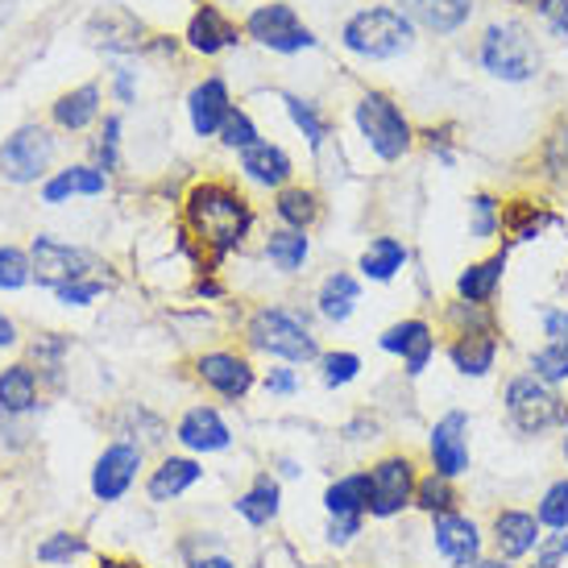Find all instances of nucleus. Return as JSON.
<instances>
[{
    "label": "nucleus",
    "mask_w": 568,
    "mask_h": 568,
    "mask_svg": "<svg viewBox=\"0 0 568 568\" xmlns=\"http://www.w3.org/2000/svg\"><path fill=\"white\" fill-rule=\"evenodd\" d=\"M183 221L187 233L200 241V250L207 253L212 266H221L233 250L245 245L253 229V204L241 195L233 183L224 179H204L187 191L183 200Z\"/></svg>",
    "instance_id": "1"
},
{
    "label": "nucleus",
    "mask_w": 568,
    "mask_h": 568,
    "mask_svg": "<svg viewBox=\"0 0 568 568\" xmlns=\"http://www.w3.org/2000/svg\"><path fill=\"white\" fill-rule=\"evenodd\" d=\"M245 341H250V348L266 353V357H278L283 365H307L324 357L312 324L300 312L278 307V303L253 307V316L245 320Z\"/></svg>",
    "instance_id": "2"
},
{
    "label": "nucleus",
    "mask_w": 568,
    "mask_h": 568,
    "mask_svg": "<svg viewBox=\"0 0 568 568\" xmlns=\"http://www.w3.org/2000/svg\"><path fill=\"white\" fill-rule=\"evenodd\" d=\"M503 410H506V424L519 432L523 440H539L548 432H560L568 424V398L539 382L531 369H519L510 374L503 386Z\"/></svg>",
    "instance_id": "3"
},
{
    "label": "nucleus",
    "mask_w": 568,
    "mask_h": 568,
    "mask_svg": "<svg viewBox=\"0 0 568 568\" xmlns=\"http://www.w3.org/2000/svg\"><path fill=\"white\" fill-rule=\"evenodd\" d=\"M341 47L357 59H374V63H386V59H398L415 47V21L410 13L395 9V4H369L362 13H353L341 30Z\"/></svg>",
    "instance_id": "4"
},
{
    "label": "nucleus",
    "mask_w": 568,
    "mask_h": 568,
    "mask_svg": "<svg viewBox=\"0 0 568 568\" xmlns=\"http://www.w3.org/2000/svg\"><path fill=\"white\" fill-rule=\"evenodd\" d=\"M477 63L503 83H531L539 75V47L523 21H489L477 38Z\"/></svg>",
    "instance_id": "5"
},
{
    "label": "nucleus",
    "mask_w": 568,
    "mask_h": 568,
    "mask_svg": "<svg viewBox=\"0 0 568 568\" xmlns=\"http://www.w3.org/2000/svg\"><path fill=\"white\" fill-rule=\"evenodd\" d=\"M353 125H357V133L365 138V145L374 150L378 162L407 159L410 150H415V142H419V133L407 121V112L398 109L395 95L386 92H365L353 104Z\"/></svg>",
    "instance_id": "6"
},
{
    "label": "nucleus",
    "mask_w": 568,
    "mask_h": 568,
    "mask_svg": "<svg viewBox=\"0 0 568 568\" xmlns=\"http://www.w3.org/2000/svg\"><path fill=\"white\" fill-rule=\"evenodd\" d=\"M369 519L390 523L407 515L415 503V481H419V460L410 453H386L369 469Z\"/></svg>",
    "instance_id": "7"
},
{
    "label": "nucleus",
    "mask_w": 568,
    "mask_h": 568,
    "mask_svg": "<svg viewBox=\"0 0 568 568\" xmlns=\"http://www.w3.org/2000/svg\"><path fill=\"white\" fill-rule=\"evenodd\" d=\"M469 432H474V419L469 410H444L440 419L427 432V469L432 474L448 477V481H460L474 469V448H469Z\"/></svg>",
    "instance_id": "8"
},
{
    "label": "nucleus",
    "mask_w": 568,
    "mask_h": 568,
    "mask_svg": "<svg viewBox=\"0 0 568 568\" xmlns=\"http://www.w3.org/2000/svg\"><path fill=\"white\" fill-rule=\"evenodd\" d=\"M245 33H250L257 47L274 50V54H300V50L316 47V33L307 30L300 21V13H295L291 4H283V0L253 9V13L245 17Z\"/></svg>",
    "instance_id": "9"
},
{
    "label": "nucleus",
    "mask_w": 568,
    "mask_h": 568,
    "mask_svg": "<svg viewBox=\"0 0 568 568\" xmlns=\"http://www.w3.org/2000/svg\"><path fill=\"white\" fill-rule=\"evenodd\" d=\"M539 539H544V523L536 519V510H523V506H498L486 523L489 556H503L510 565L531 560Z\"/></svg>",
    "instance_id": "10"
},
{
    "label": "nucleus",
    "mask_w": 568,
    "mask_h": 568,
    "mask_svg": "<svg viewBox=\"0 0 568 568\" xmlns=\"http://www.w3.org/2000/svg\"><path fill=\"white\" fill-rule=\"evenodd\" d=\"M50 159H54L50 129L21 125L13 138H4V145H0V174L9 183H17V187H26V183H38L50 171Z\"/></svg>",
    "instance_id": "11"
},
{
    "label": "nucleus",
    "mask_w": 568,
    "mask_h": 568,
    "mask_svg": "<svg viewBox=\"0 0 568 568\" xmlns=\"http://www.w3.org/2000/svg\"><path fill=\"white\" fill-rule=\"evenodd\" d=\"M30 262H33V278L38 286H50V291H59L67 283H80V278H92L95 270V257L80 245H67L59 237H33L30 245Z\"/></svg>",
    "instance_id": "12"
},
{
    "label": "nucleus",
    "mask_w": 568,
    "mask_h": 568,
    "mask_svg": "<svg viewBox=\"0 0 568 568\" xmlns=\"http://www.w3.org/2000/svg\"><path fill=\"white\" fill-rule=\"evenodd\" d=\"M432 548L448 568H469L486 556V527L465 510L436 515L432 519Z\"/></svg>",
    "instance_id": "13"
},
{
    "label": "nucleus",
    "mask_w": 568,
    "mask_h": 568,
    "mask_svg": "<svg viewBox=\"0 0 568 568\" xmlns=\"http://www.w3.org/2000/svg\"><path fill=\"white\" fill-rule=\"evenodd\" d=\"M145 465V448L133 440H112L92 465V498L95 503H121Z\"/></svg>",
    "instance_id": "14"
},
{
    "label": "nucleus",
    "mask_w": 568,
    "mask_h": 568,
    "mask_svg": "<svg viewBox=\"0 0 568 568\" xmlns=\"http://www.w3.org/2000/svg\"><path fill=\"white\" fill-rule=\"evenodd\" d=\"M195 378L204 382L207 390L224 403H241L257 386V369L245 353H233V348H207L195 357Z\"/></svg>",
    "instance_id": "15"
},
{
    "label": "nucleus",
    "mask_w": 568,
    "mask_h": 568,
    "mask_svg": "<svg viewBox=\"0 0 568 568\" xmlns=\"http://www.w3.org/2000/svg\"><path fill=\"white\" fill-rule=\"evenodd\" d=\"M378 348L403 362L407 378H419L427 365H432V357H436V328H432L424 316L395 320L390 328H382Z\"/></svg>",
    "instance_id": "16"
},
{
    "label": "nucleus",
    "mask_w": 568,
    "mask_h": 568,
    "mask_svg": "<svg viewBox=\"0 0 568 568\" xmlns=\"http://www.w3.org/2000/svg\"><path fill=\"white\" fill-rule=\"evenodd\" d=\"M174 440L183 444L187 457H212V453H229L233 448V427L224 424V415L216 407H187L174 424Z\"/></svg>",
    "instance_id": "17"
},
{
    "label": "nucleus",
    "mask_w": 568,
    "mask_h": 568,
    "mask_svg": "<svg viewBox=\"0 0 568 568\" xmlns=\"http://www.w3.org/2000/svg\"><path fill=\"white\" fill-rule=\"evenodd\" d=\"M560 224H565V216H560L548 200H539V195H510V200H503L506 245L536 241V237H544L548 229H560Z\"/></svg>",
    "instance_id": "18"
},
{
    "label": "nucleus",
    "mask_w": 568,
    "mask_h": 568,
    "mask_svg": "<svg viewBox=\"0 0 568 568\" xmlns=\"http://www.w3.org/2000/svg\"><path fill=\"white\" fill-rule=\"evenodd\" d=\"M229 112H233V95H229V83L221 75H207L187 92V116L195 138H221Z\"/></svg>",
    "instance_id": "19"
},
{
    "label": "nucleus",
    "mask_w": 568,
    "mask_h": 568,
    "mask_svg": "<svg viewBox=\"0 0 568 568\" xmlns=\"http://www.w3.org/2000/svg\"><path fill=\"white\" fill-rule=\"evenodd\" d=\"M503 353V332H474V336H453L444 357L457 369L460 378H489L498 369Z\"/></svg>",
    "instance_id": "20"
},
{
    "label": "nucleus",
    "mask_w": 568,
    "mask_h": 568,
    "mask_svg": "<svg viewBox=\"0 0 568 568\" xmlns=\"http://www.w3.org/2000/svg\"><path fill=\"white\" fill-rule=\"evenodd\" d=\"M88 38H92L95 47L112 50V54H133L138 47H145V26L129 13V9L109 4V9L92 13V21H88Z\"/></svg>",
    "instance_id": "21"
},
{
    "label": "nucleus",
    "mask_w": 568,
    "mask_h": 568,
    "mask_svg": "<svg viewBox=\"0 0 568 568\" xmlns=\"http://www.w3.org/2000/svg\"><path fill=\"white\" fill-rule=\"evenodd\" d=\"M204 481V465L195 457H162L150 477H145V498L154 506L179 503L187 489H195Z\"/></svg>",
    "instance_id": "22"
},
{
    "label": "nucleus",
    "mask_w": 568,
    "mask_h": 568,
    "mask_svg": "<svg viewBox=\"0 0 568 568\" xmlns=\"http://www.w3.org/2000/svg\"><path fill=\"white\" fill-rule=\"evenodd\" d=\"M506 262H510V245H498V250L481 257V262H469V266L457 274V300L465 303H489L498 300V286L506 278Z\"/></svg>",
    "instance_id": "23"
},
{
    "label": "nucleus",
    "mask_w": 568,
    "mask_h": 568,
    "mask_svg": "<svg viewBox=\"0 0 568 568\" xmlns=\"http://www.w3.org/2000/svg\"><path fill=\"white\" fill-rule=\"evenodd\" d=\"M237 162H241V174H245L250 183H257V187H266V191L291 187L295 162H291V154H286L283 145L257 142V145H250V150H241Z\"/></svg>",
    "instance_id": "24"
},
{
    "label": "nucleus",
    "mask_w": 568,
    "mask_h": 568,
    "mask_svg": "<svg viewBox=\"0 0 568 568\" xmlns=\"http://www.w3.org/2000/svg\"><path fill=\"white\" fill-rule=\"evenodd\" d=\"M241 30L229 21V17L216 9V4H200L187 21V47L195 54H221V50L237 47Z\"/></svg>",
    "instance_id": "25"
},
{
    "label": "nucleus",
    "mask_w": 568,
    "mask_h": 568,
    "mask_svg": "<svg viewBox=\"0 0 568 568\" xmlns=\"http://www.w3.org/2000/svg\"><path fill=\"white\" fill-rule=\"evenodd\" d=\"M324 510H328V519H369V474L353 469V474L328 481Z\"/></svg>",
    "instance_id": "26"
},
{
    "label": "nucleus",
    "mask_w": 568,
    "mask_h": 568,
    "mask_svg": "<svg viewBox=\"0 0 568 568\" xmlns=\"http://www.w3.org/2000/svg\"><path fill=\"white\" fill-rule=\"evenodd\" d=\"M233 510L250 527H270V523L278 519V510H283V486H278V477L257 474L250 481V489H241L237 498H233Z\"/></svg>",
    "instance_id": "27"
},
{
    "label": "nucleus",
    "mask_w": 568,
    "mask_h": 568,
    "mask_svg": "<svg viewBox=\"0 0 568 568\" xmlns=\"http://www.w3.org/2000/svg\"><path fill=\"white\" fill-rule=\"evenodd\" d=\"M407 262H410V250L398 237H374L362 250V257H357V270H362V278H369V283H395L398 274L407 270Z\"/></svg>",
    "instance_id": "28"
},
{
    "label": "nucleus",
    "mask_w": 568,
    "mask_h": 568,
    "mask_svg": "<svg viewBox=\"0 0 568 568\" xmlns=\"http://www.w3.org/2000/svg\"><path fill=\"white\" fill-rule=\"evenodd\" d=\"M357 303H362V283L348 270H332L316 291V307L328 324H345L357 312Z\"/></svg>",
    "instance_id": "29"
},
{
    "label": "nucleus",
    "mask_w": 568,
    "mask_h": 568,
    "mask_svg": "<svg viewBox=\"0 0 568 568\" xmlns=\"http://www.w3.org/2000/svg\"><path fill=\"white\" fill-rule=\"evenodd\" d=\"M274 216L283 221V229L307 233V229L324 216V200H320V191L303 187V183H291V187H283L274 195Z\"/></svg>",
    "instance_id": "30"
},
{
    "label": "nucleus",
    "mask_w": 568,
    "mask_h": 568,
    "mask_svg": "<svg viewBox=\"0 0 568 568\" xmlns=\"http://www.w3.org/2000/svg\"><path fill=\"white\" fill-rule=\"evenodd\" d=\"M109 187V174L95 171V166H67V171L50 174L42 183V200L47 204H67L71 195H104Z\"/></svg>",
    "instance_id": "31"
},
{
    "label": "nucleus",
    "mask_w": 568,
    "mask_h": 568,
    "mask_svg": "<svg viewBox=\"0 0 568 568\" xmlns=\"http://www.w3.org/2000/svg\"><path fill=\"white\" fill-rule=\"evenodd\" d=\"M38 407V374L26 362L0 369V415L13 419V415H30Z\"/></svg>",
    "instance_id": "32"
},
{
    "label": "nucleus",
    "mask_w": 568,
    "mask_h": 568,
    "mask_svg": "<svg viewBox=\"0 0 568 568\" xmlns=\"http://www.w3.org/2000/svg\"><path fill=\"white\" fill-rule=\"evenodd\" d=\"M410 21H424L432 33H457L474 17V0H403Z\"/></svg>",
    "instance_id": "33"
},
{
    "label": "nucleus",
    "mask_w": 568,
    "mask_h": 568,
    "mask_svg": "<svg viewBox=\"0 0 568 568\" xmlns=\"http://www.w3.org/2000/svg\"><path fill=\"white\" fill-rule=\"evenodd\" d=\"M50 112H54V125L59 129H71V133L88 129L100 116V83H83L75 92H63Z\"/></svg>",
    "instance_id": "34"
},
{
    "label": "nucleus",
    "mask_w": 568,
    "mask_h": 568,
    "mask_svg": "<svg viewBox=\"0 0 568 568\" xmlns=\"http://www.w3.org/2000/svg\"><path fill=\"white\" fill-rule=\"evenodd\" d=\"M307 253H312V237L300 229H274L266 237V262L278 274H300L307 266Z\"/></svg>",
    "instance_id": "35"
},
{
    "label": "nucleus",
    "mask_w": 568,
    "mask_h": 568,
    "mask_svg": "<svg viewBox=\"0 0 568 568\" xmlns=\"http://www.w3.org/2000/svg\"><path fill=\"white\" fill-rule=\"evenodd\" d=\"M410 510H419V515H427V519H436V515H448V510H460L457 481H448V477L432 474V469H427V474H419Z\"/></svg>",
    "instance_id": "36"
},
{
    "label": "nucleus",
    "mask_w": 568,
    "mask_h": 568,
    "mask_svg": "<svg viewBox=\"0 0 568 568\" xmlns=\"http://www.w3.org/2000/svg\"><path fill=\"white\" fill-rule=\"evenodd\" d=\"M444 328L448 336H474V332H503L498 328V316L489 303H465L453 300L444 307Z\"/></svg>",
    "instance_id": "37"
},
{
    "label": "nucleus",
    "mask_w": 568,
    "mask_h": 568,
    "mask_svg": "<svg viewBox=\"0 0 568 568\" xmlns=\"http://www.w3.org/2000/svg\"><path fill=\"white\" fill-rule=\"evenodd\" d=\"M539 166L552 179L556 187H568V112L556 121L548 133H544V145H539Z\"/></svg>",
    "instance_id": "38"
},
{
    "label": "nucleus",
    "mask_w": 568,
    "mask_h": 568,
    "mask_svg": "<svg viewBox=\"0 0 568 568\" xmlns=\"http://www.w3.org/2000/svg\"><path fill=\"white\" fill-rule=\"evenodd\" d=\"M527 369H531L539 382L556 386V390L568 386V341H544L539 348H531Z\"/></svg>",
    "instance_id": "39"
},
{
    "label": "nucleus",
    "mask_w": 568,
    "mask_h": 568,
    "mask_svg": "<svg viewBox=\"0 0 568 568\" xmlns=\"http://www.w3.org/2000/svg\"><path fill=\"white\" fill-rule=\"evenodd\" d=\"M503 233V200L494 191H474L469 195V237L494 241Z\"/></svg>",
    "instance_id": "40"
},
{
    "label": "nucleus",
    "mask_w": 568,
    "mask_h": 568,
    "mask_svg": "<svg viewBox=\"0 0 568 568\" xmlns=\"http://www.w3.org/2000/svg\"><path fill=\"white\" fill-rule=\"evenodd\" d=\"M283 104H286V116L295 121V129L307 138V145H312V150H320V145H324V138H328V116L320 112V104L303 100V95H291V92L283 95Z\"/></svg>",
    "instance_id": "41"
},
{
    "label": "nucleus",
    "mask_w": 568,
    "mask_h": 568,
    "mask_svg": "<svg viewBox=\"0 0 568 568\" xmlns=\"http://www.w3.org/2000/svg\"><path fill=\"white\" fill-rule=\"evenodd\" d=\"M536 519L544 531H568V477H556L536 498Z\"/></svg>",
    "instance_id": "42"
},
{
    "label": "nucleus",
    "mask_w": 568,
    "mask_h": 568,
    "mask_svg": "<svg viewBox=\"0 0 568 568\" xmlns=\"http://www.w3.org/2000/svg\"><path fill=\"white\" fill-rule=\"evenodd\" d=\"M362 378V357L357 353H348V348H336V353H324L320 357V382L328 386V390H341L348 382Z\"/></svg>",
    "instance_id": "43"
},
{
    "label": "nucleus",
    "mask_w": 568,
    "mask_h": 568,
    "mask_svg": "<svg viewBox=\"0 0 568 568\" xmlns=\"http://www.w3.org/2000/svg\"><path fill=\"white\" fill-rule=\"evenodd\" d=\"M83 552H88V539L80 531H54L38 544V565H71Z\"/></svg>",
    "instance_id": "44"
},
{
    "label": "nucleus",
    "mask_w": 568,
    "mask_h": 568,
    "mask_svg": "<svg viewBox=\"0 0 568 568\" xmlns=\"http://www.w3.org/2000/svg\"><path fill=\"white\" fill-rule=\"evenodd\" d=\"M33 278V262L17 245H0V291H21Z\"/></svg>",
    "instance_id": "45"
},
{
    "label": "nucleus",
    "mask_w": 568,
    "mask_h": 568,
    "mask_svg": "<svg viewBox=\"0 0 568 568\" xmlns=\"http://www.w3.org/2000/svg\"><path fill=\"white\" fill-rule=\"evenodd\" d=\"M95 171H116V162H121V116H104V125L95 133Z\"/></svg>",
    "instance_id": "46"
},
{
    "label": "nucleus",
    "mask_w": 568,
    "mask_h": 568,
    "mask_svg": "<svg viewBox=\"0 0 568 568\" xmlns=\"http://www.w3.org/2000/svg\"><path fill=\"white\" fill-rule=\"evenodd\" d=\"M262 142V133H257V125H253V116L245 109H233L229 112V121H224L221 129V145H229V150H250V145Z\"/></svg>",
    "instance_id": "47"
},
{
    "label": "nucleus",
    "mask_w": 568,
    "mask_h": 568,
    "mask_svg": "<svg viewBox=\"0 0 568 568\" xmlns=\"http://www.w3.org/2000/svg\"><path fill=\"white\" fill-rule=\"evenodd\" d=\"M527 568H568V531H544Z\"/></svg>",
    "instance_id": "48"
},
{
    "label": "nucleus",
    "mask_w": 568,
    "mask_h": 568,
    "mask_svg": "<svg viewBox=\"0 0 568 568\" xmlns=\"http://www.w3.org/2000/svg\"><path fill=\"white\" fill-rule=\"evenodd\" d=\"M457 129L453 125H432V129H424L419 138H424V145L436 154V162L440 166H457V138H453Z\"/></svg>",
    "instance_id": "49"
},
{
    "label": "nucleus",
    "mask_w": 568,
    "mask_h": 568,
    "mask_svg": "<svg viewBox=\"0 0 568 568\" xmlns=\"http://www.w3.org/2000/svg\"><path fill=\"white\" fill-rule=\"evenodd\" d=\"M104 295V283L100 278H80V283H67L54 291V300L63 303V307H88V303H95Z\"/></svg>",
    "instance_id": "50"
},
{
    "label": "nucleus",
    "mask_w": 568,
    "mask_h": 568,
    "mask_svg": "<svg viewBox=\"0 0 568 568\" xmlns=\"http://www.w3.org/2000/svg\"><path fill=\"white\" fill-rule=\"evenodd\" d=\"M63 353H67V336H59V332H47V336L33 341V357L47 362L50 369H63Z\"/></svg>",
    "instance_id": "51"
},
{
    "label": "nucleus",
    "mask_w": 568,
    "mask_h": 568,
    "mask_svg": "<svg viewBox=\"0 0 568 568\" xmlns=\"http://www.w3.org/2000/svg\"><path fill=\"white\" fill-rule=\"evenodd\" d=\"M262 386H266V395H283L286 398V395H295V390H300V374H295L291 365H274Z\"/></svg>",
    "instance_id": "52"
},
{
    "label": "nucleus",
    "mask_w": 568,
    "mask_h": 568,
    "mask_svg": "<svg viewBox=\"0 0 568 568\" xmlns=\"http://www.w3.org/2000/svg\"><path fill=\"white\" fill-rule=\"evenodd\" d=\"M362 531H365V519H328V544H336V548L353 544Z\"/></svg>",
    "instance_id": "53"
},
{
    "label": "nucleus",
    "mask_w": 568,
    "mask_h": 568,
    "mask_svg": "<svg viewBox=\"0 0 568 568\" xmlns=\"http://www.w3.org/2000/svg\"><path fill=\"white\" fill-rule=\"evenodd\" d=\"M539 324H544V336H548V341H568V307H548Z\"/></svg>",
    "instance_id": "54"
},
{
    "label": "nucleus",
    "mask_w": 568,
    "mask_h": 568,
    "mask_svg": "<svg viewBox=\"0 0 568 568\" xmlns=\"http://www.w3.org/2000/svg\"><path fill=\"white\" fill-rule=\"evenodd\" d=\"M544 26H548V33H552V38L568 42V0H556L552 9L544 13Z\"/></svg>",
    "instance_id": "55"
},
{
    "label": "nucleus",
    "mask_w": 568,
    "mask_h": 568,
    "mask_svg": "<svg viewBox=\"0 0 568 568\" xmlns=\"http://www.w3.org/2000/svg\"><path fill=\"white\" fill-rule=\"evenodd\" d=\"M112 92L121 104H133V71L129 67H116V75H112Z\"/></svg>",
    "instance_id": "56"
},
{
    "label": "nucleus",
    "mask_w": 568,
    "mask_h": 568,
    "mask_svg": "<svg viewBox=\"0 0 568 568\" xmlns=\"http://www.w3.org/2000/svg\"><path fill=\"white\" fill-rule=\"evenodd\" d=\"M191 568H237V560H233V556H224V552H204V556H195V560H191Z\"/></svg>",
    "instance_id": "57"
},
{
    "label": "nucleus",
    "mask_w": 568,
    "mask_h": 568,
    "mask_svg": "<svg viewBox=\"0 0 568 568\" xmlns=\"http://www.w3.org/2000/svg\"><path fill=\"white\" fill-rule=\"evenodd\" d=\"M195 295H204V300H221L224 286L216 283V278H200V283H195Z\"/></svg>",
    "instance_id": "58"
},
{
    "label": "nucleus",
    "mask_w": 568,
    "mask_h": 568,
    "mask_svg": "<svg viewBox=\"0 0 568 568\" xmlns=\"http://www.w3.org/2000/svg\"><path fill=\"white\" fill-rule=\"evenodd\" d=\"M17 345V328H13V320L0 312V348H9Z\"/></svg>",
    "instance_id": "59"
},
{
    "label": "nucleus",
    "mask_w": 568,
    "mask_h": 568,
    "mask_svg": "<svg viewBox=\"0 0 568 568\" xmlns=\"http://www.w3.org/2000/svg\"><path fill=\"white\" fill-rule=\"evenodd\" d=\"M469 568H519V565H510V560H503V556H481V560Z\"/></svg>",
    "instance_id": "60"
},
{
    "label": "nucleus",
    "mask_w": 568,
    "mask_h": 568,
    "mask_svg": "<svg viewBox=\"0 0 568 568\" xmlns=\"http://www.w3.org/2000/svg\"><path fill=\"white\" fill-rule=\"evenodd\" d=\"M95 568H142V565H138V560H121V556H104Z\"/></svg>",
    "instance_id": "61"
},
{
    "label": "nucleus",
    "mask_w": 568,
    "mask_h": 568,
    "mask_svg": "<svg viewBox=\"0 0 568 568\" xmlns=\"http://www.w3.org/2000/svg\"><path fill=\"white\" fill-rule=\"evenodd\" d=\"M519 4H523V9H531L536 17H544V13H548V9L556 4V0H519Z\"/></svg>",
    "instance_id": "62"
},
{
    "label": "nucleus",
    "mask_w": 568,
    "mask_h": 568,
    "mask_svg": "<svg viewBox=\"0 0 568 568\" xmlns=\"http://www.w3.org/2000/svg\"><path fill=\"white\" fill-rule=\"evenodd\" d=\"M278 474H283V477H300V474H303V469H300V460L283 457V460H278Z\"/></svg>",
    "instance_id": "63"
},
{
    "label": "nucleus",
    "mask_w": 568,
    "mask_h": 568,
    "mask_svg": "<svg viewBox=\"0 0 568 568\" xmlns=\"http://www.w3.org/2000/svg\"><path fill=\"white\" fill-rule=\"evenodd\" d=\"M560 457H565V465H568V424L560 427Z\"/></svg>",
    "instance_id": "64"
}]
</instances>
